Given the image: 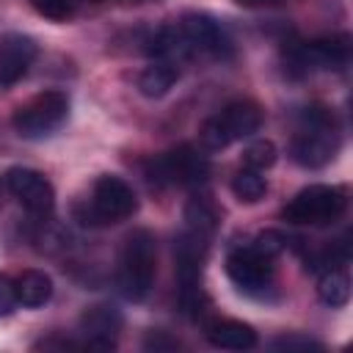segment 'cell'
Listing matches in <instances>:
<instances>
[{
	"mask_svg": "<svg viewBox=\"0 0 353 353\" xmlns=\"http://www.w3.org/2000/svg\"><path fill=\"white\" fill-rule=\"evenodd\" d=\"M69 116V97L63 91H41L14 110V130L22 138H44L55 132Z\"/></svg>",
	"mask_w": 353,
	"mask_h": 353,
	"instance_id": "8992f818",
	"label": "cell"
},
{
	"mask_svg": "<svg viewBox=\"0 0 353 353\" xmlns=\"http://www.w3.org/2000/svg\"><path fill=\"white\" fill-rule=\"evenodd\" d=\"M176 80H179V63L154 61L138 74V91L143 97H149V99H157V97H165L174 88Z\"/></svg>",
	"mask_w": 353,
	"mask_h": 353,
	"instance_id": "9a60e30c",
	"label": "cell"
},
{
	"mask_svg": "<svg viewBox=\"0 0 353 353\" xmlns=\"http://www.w3.org/2000/svg\"><path fill=\"white\" fill-rule=\"evenodd\" d=\"M80 331L85 336V347L110 350V347H116V339L121 334V314L110 303L88 306L80 317Z\"/></svg>",
	"mask_w": 353,
	"mask_h": 353,
	"instance_id": "7c38bea8",
	"label": "cell"
},
{
	"mask_svg": "<svg viewBox=\"0 0 353 353\" xmlns=\"http://www.w3.org/2000/svg\"><path fill=\"white\" fill-rule=\"evenodd\" d=\"M262 127V110L256 102H232L215 116H210L199 130V146L204 152H221L234 141L254 135Z\"/></svg>",
	"mask_w": 353,
	"mask_h": 353,
	"instance_id": "3957f363",
	"label": "cell"
},
{
	"mask_svg": "<svg viewBox=\"0 0 353 353\" xmlns=\"http://www.w3.org/2000/svg\"><path fill=\"white\" fill-rule=\"evenodd\" d=\"M39 47L25 33H6L0 39V85H14L36 61Z\"/></svg>",
	"mask_w": 353,
	"mask_h": 353,
	"instance_id": "4fadbf2b",
	"label": "cell"
},
{
	"mask_svg": "<svg viewBox=\"0 0 353 353\" xmlns=\"http://www.w3.org/2000/svg\"><path fill=\"white\" fill-rule=\"evenodd\" d=\"M11 196L33 215H50L55 207V190L50 179L33 168H11L6 174Z\"/></svg>",
	"mask_w": 353,
	"mask_h": 353,
	"instance_id": "30bf717a",
	"label": "cell"
},
{
	"mask_svg": "<svg viewBox=\"0 0 353 353\" xmlns=\"http://www.w3.org/2000/svg\"><path fill=\"white\" fill-rule=\"evenodd\" d=\"M339 149L334 113L325 108H306L301 116V130L292 138V160L303 168H320L334 160Z\"/></svg>",
	"mask_w": 353,
	"mask_h": 353,
	"instance_id": "7a4b0ae2",
	"label": "cell"
},
{
	"mask_svg": "<svg viewBox=\"0 0 353 353\" xmlns=\"http://www.w3.org/2000/svg\"><path fill=\"white\" fill-rule=\"evenodd\" d=\"M14 309H17V287L6 273H0V317H8Z\"/></svg>",
	"mask_w": 353,
	"mask_h": 353,
	"instance_id": "cb8c5ba5",
	"label": "cell"
},
{
	"mask_svg": "<svg viewBox=\"0 0 353 353\" xmlns=\"http://www.w3.org/2000/svg\"><path fill=\"white\" fill-rule=\"evenodd\" d=\"M135 210H138L135 190L121 176L102 174L91 188V199L85 204V223H97V226L119 223L135 215Z\"/></svg>",
	"mask_w": 353,
	"mask_h": 353,
	"instance_id": "5b68a950",
	"label": "cell"
},
{
	"mask_svg": "<svg viewBox=\"0 0 353 353\" xmlns=\"http://www.w3.org/2000/svg\"><path fill=\"white\" fill-rule=\"evenodd\" d=\"M350 61V44L347 36H331V39H317L309 44H298L290 52V69L306 74L317 69H345Z\"/></svg>",
	"mask_w": 353,
	"mask_h": 353,
	"instance_id": "9c48e42d",
	"label": "cell"
},
{
	"mask_svg": "<svg viewBox=\"0 0 353 353\" xmlns=\"http://www.w3.org/2000/svg\"><path fill=\"white\" fill-rule=\"evenodd\" d=\"M146 174H149V179H152L154 185L193 188V185H201V182L207 179V174H210V160H207L199 149L182 143V146H176V149H171V152L154 157V160L149 163V171H146Z\"/></svg>",
	"mask_w": 353,
	"mask_h": 353,
	"instance_id": "52a82bcc",
	"label": "cell"
},
{
	"mask_svg": "<svg viewBox=\"0 0 353 353\" xmlns=\"http://www.w3.org/2000/svg\"><path fill=\"white\" fill-rule=\"evenodd\" d=\"M345 190L336 185H309L298 190L281 210V218L295 226H325L345 212Z\"/></svg>",
	"mask_w": 353,
	"mask_h": 353,
	"instance_id": "277c9868",
	"label": "cell"
},
{
	"mask_svg": "<svg viewBox=\"0 0 353 353\" xmlns=\"http://www.w3.org/2000/svg\"><path fill=\"white\" fill-rule=\"evenodd\" d=\"M36 11L52 22H66L74 8H77V0H33Z\"/></svg>",
	"mask_w": 353,
	"mask_h": 353,
	"instance_id": "44dd1931",
	"label": "cell"
},
{
	"mask_svg": "<svg viewBox=\"0 0 353 353\" xmlns=\"http://www.w3.org/2000/svg\"><path fill=\"white\" fill-rule=\"evenodd\" d=\"M317 295L325 306L331 309H339L350 301V279L345 270H336V268H328L320 281H317Z\"/></svg>",
	"mask_w": 353,
	"mask_h": 353,
	"instance_id": "e0dca14e",
	"label": "cell"
},
{
	"mask_svg": "<svg viewBox=\"0 0 353 353\" xmlns=\"http://www.w3.org/2000/svg\"><path fill=\"white\" fill-rule=\"evenodd\" d=\"M179 30L188 39L190 50L210 52L215 58H229L232 55V41L226 39L223 28L212 17H207V14H199V11L185 14L182 22H179Z\"/></svg>",
	"mask_w": 353,
	"mask_h": 353,
	"instance_id": "8fae6325",
	"label": "cell"
},
{
	"mask_svg": "<svg viewBox=\"0 0 353 353\" xmlns=\"http://www.w3.org/2000/svg\"><path fill=\"white\" fill-rule=\"evenodd\" d=\"M240 6H259V3H270V0H237Z\"/></svg>",
	"mask_w": 353,
	"mask_h": 353,
	"instance_id": "d4e9b609",
	"label": "cell"
},
{
	"mask_svg": "<svg viewBox=\"0 0 353 353\" xmlns=\"http://www.w3.org/2000/svg\"><path fill=\"white\" fill-rule=\"evenodd\" d=\"M276 350H323L320 342L309 339V336H279L270 342Z\"/></svg>",
	"mask_w": 353,
	"mask_h": 353,
	"instance_id": "603a6c76",
	"label": "cell"
},
{
	"mask_svg": "<svg viewBox=\"0 0 353 353\" xmlns=\"http://www.w3.org/2000/svg\"><path fill=\"white\" fill-rule=\"evenodd\" d=\"M256 251H262L265 256H270V259H276L284 248H287V237L281 234V232H276V229H268V232H259L256 237H254V243H251Z\"/></svg>",
	"mask_w": 353,
	"mask_h": 353,
	"instance_id": "7402d4cb",
	"label": "cell"
},
{
	"mask_svg": "<svg viewBox=\"0 0 353 353\" xmlns=\"http://www.w3.org/2000/svg\"><path fill=\"white\" fill-rule=\"evenodd\" d=\"M17 287V303L28 309H39L52 298V279L44 270H25L14 281Z\"/></svg>",
	"mask_w": 353,
	"mask_h": 353,
	"instance_id": "2e32d148",
	"label": "cell"
},
{
	"mask_svg": "<svg viewBox=\"0 0 353 353\" xmlns=\"http://www.w3.org/2000/svg\"><path fill=\"white\" fill-rule=\"evenodd\" d=\"M226 273L234 281V287H240L248 295H259L273 281V259L256 251L254 245H243L226 256Z\"/></svg>",
	"mask_w": 353,
	"mask_h": 353,
	"instance_id": "ba28073f",
	"label": "cell"
},
{
	"mask_svg": "<svg viewBox=\"0 0 353 353\" xmlns=\"http://www.w3.org/2000/svg\"><path fill=\"white\" fill-rule=\"evenodd\" d=\"M207 339L215 347L248 350L256 345V331L240 320H212V323H207Z\"/></svg>",
	"mask_w": 353,
	"mask_h": 353,
	"instance_id": "5bb4252c",
	"label": "cell"
},
{
	"mask_svg": "<svg viewBox=\"0 0 353 353\" xmlns=\"http://www.w3.org/2000/svg\"><path fill=\"white\" fill-rule=\"evenodd\" d=\"M279 152H276V143L273 141H254L248 143V149L243 152V165L245 168H254V171H268L273 163H276Z\"/></svg>",
	"mask_w": 353,
	"mask_h": 353,
	"instance_id": "d6986e66",
	"label": "cell"
},
{
	"mask_svg": "<svg viewBox=\"0 0 353 353\" xmlns=\"http://www.w3.org/2000/svg\"><path fill=\"white\" fill-rule=\"evenodd\" d=\"M185 221H188V229L201 232L207 237L215 229V212L207 207V201H190L188 210H185Z\"/></svg>",
	"mask_w": 353,
	"mask_h": 353,
	"instance_id": "ffe728a7",
	"label": "cell"
},
{
	"mask_svg": "<svg viewBox=\"0 0 353 353\" xmlns=\"http://www.w3.org/2000/svg\"><path fill=\"white\" fill-rule=\"evenodd\" d=\"M157 273V240L149 229H135L121 248L119 290L127 301H143Z\"/></svg>",
	"mask_w": 353,
	"mask_h": 353,
	"instance_id": "6da1fadb",
	"label": "cell"
},
{
	"mask_svg": "<svg viewBox=\"0 0 353 353\" xmlns=\"http://www.w3.org/2000/svg\"><path fill=\"white\" fill-rule=\"evenodd\" d=\"M232 190H234V196H237L240 201L254 204V201H259V199L268 193V182H265L262 171H254V168H245V165H243V168L234 174V179H232Z\"/></svg>",
	"mask_w": 353,
	"mask_h": 353,
	"instance_id": "ac0fdd59",
	"label": "cell"
}]
</instances>
